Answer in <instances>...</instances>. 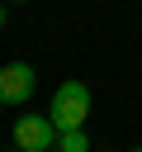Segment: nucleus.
Returning <instances> with one entry per match:
<instances>
[{"mask_svg":"<svg viewBox=\"0 0 142 152\" xmlns=\"http://www.w3.org/2000/svg\"><path fill=\"white\" fill-rule=\"evenodd\" d=\"M47 119L57 124V133H62V128H85V119H90V86H85V81H62V86L52 90Z\"/></svg>","mask_w":142,"mask_h":152,"instance_id":"obj_1","label":"nucleus"},{"mask_svg":"<svg viewBox=\"0 0 142 152\" xmlns=\"http://www.w3.org/2000/svg\"><path fill=\"white\" fill-rule=\"evenodd\" d=\"M57 142V124L47 114H19L14 119V147L19 152H52Z\"/></svg>","mask_w":142,"mask_h":152,"instance_id":"obj_2","label":"nucleus"},{"mask_svg":"<svg viewBox=\"0 0 142 152\" xmlns=\"http://www.w3.org/2000/svg\"><path fill=\"white\" fill-rule=\"evenodd\" d=\"M38 86V71L28 62H5L0 66V104H28Z\"/></svg>","mask_w":142,"mask_h":152,"instance_id":"obj_3","label":"nucleus"},{"mask_svg":"<svg viewBox=\"0 0 142 152\" xmlns=\"http://www.w3.org/2000/svg\"><path fill=\"white\" fill-rule=\"evenodd\" d=\"M52 147H57V152H90V133H85V128H62Z\"/></svg>","mask_w":142,"mask_h":152,"instance_id":"obj_4","label":"nucleus"},{"mask_svg":"<svg viewBox=\"0 0 142 152\" xmlns=\"http://www.w3.org/2000/svg\"><path fill=\"white\" fill-rule=\"evenodd\" d=\"M5 19H9V10H5V0H0V28H5Z\"/></svg>","mask_w":142,"mask_h":152,"instance_id":"obj_5","label":"nucleus"},{"mask_svg":"<svg viewBox=\"0 0 142 152\" xmlns=\"http://www.w3.org/2000/svg\"><path fill=\"white\" fill-rule=\"evenodd\" d=\"M14 5H28V0H14Z\"/></svg>","mask_w":142,"mask_h":152,"instance_id":"obj_6","label":"nucleus"},{"mask_svg":"<svg viewBox=\"0 0 142 152\" xmlns=\"http://www.w3.org/2000/svg\"><path fill=\"white\" fill-rule=\"evenodd\" d=\"M133 152H142V147H133Z\"/></svg>","mask_w":142,"mask_h":152,"instance_id":"obj_7","label":"nucleus"}]
</instances>
